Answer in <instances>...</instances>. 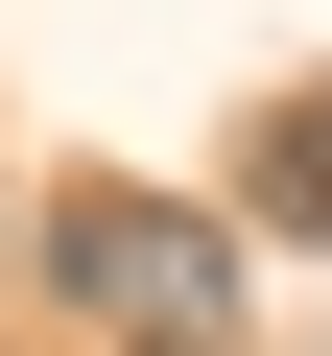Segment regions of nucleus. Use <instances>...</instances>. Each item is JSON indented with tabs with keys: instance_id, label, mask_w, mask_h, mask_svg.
<instances>
[{
	"instance_id": "obj_1",
	"label": "nucleus",
	"mask_w": 332,
	"mask_h": 356,
	"mask_svg": "<svg viewBox=\"0 0 332 356\" xmlns=\"http://www.w3.org/2000/svg\"><path fill=\"white\" fill-rule=\"evenodd\" d=\"M48 285L95 309V356H238V214H190V191H72Z\"/></svg>"
},
{
	"instance_id": "obj_2",
	"label": "nucleus",
	"mask_w": 332,
	"mask_h": 356,
	"mask_svg": "<svg viewBox=\"0 0 332 356\" xmlns=\"http://www.w3.org/2000/svg\"><path fill=\"white\" fill-rule=\"evenodd\" d=\"M238 238H308V261H332V72L238 119Z\"/></svg>"
}]
</instances>
